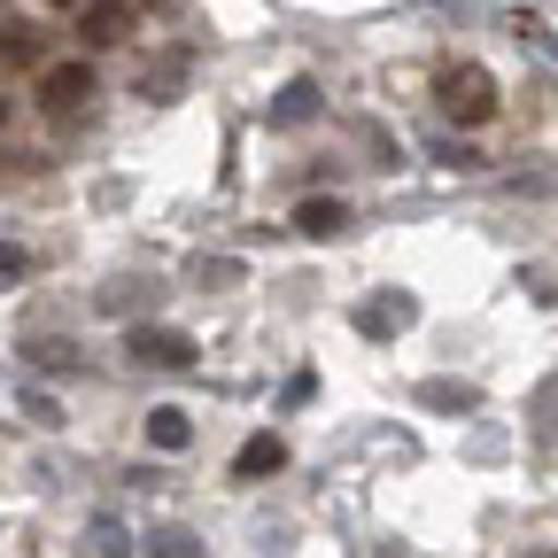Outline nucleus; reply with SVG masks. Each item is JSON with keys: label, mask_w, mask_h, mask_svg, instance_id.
<instances>
[{"label": "nucleus", "mask_w": 558, "mask_h": 558, "mask_svg": "<svg viewBox=\"0 0 558 558\" xmlns=\"http://www.w3.org/2000/svg\"><path fill=\"white\" fill-rule=\"evenodd\" d=\"M279 465H288V442H279V435H248L241 458H233V481H271Z\"/></svg>", "instance_id": "obj_6"}, {"label": "nucleus", "mask_w": 558, "mask_h": 558, "mask_svg": "<svg viewBox=\"0 0 558 558\" xmlns=\"http://www.w3.org/2000/svg\"><path fill=\"white\" fill-rule=\"evenodd\" d=\"M0 279H24V248H9V241H0Z\"/></svg>", "instance_id": "obj_16"}, {"label": "nucleus", "mask_w": 558, "mask_h": 558, "mask_svg": "<svg viewBox=\"0 0 558 558\" xmlns=\"http://www.w3.org/2000/svg\"><path fill=\"white\" fill-rule=\"evenodd\" d=\"M535 403H543V411H535V435H558V380H543Z\"/></svg>", "instance_id": "obj_14"}, {"label": "nucleus", "mask_w": 558, "mask_h": 558, "mask_svg": "<svg viewBox=\"0 0 558 558\" xmlns=\"http://www.w3.org/2000/svg\"><path fill=\"white\" fill-rule=\"evenodd\" d=\"M543 558H558V550H543Z\"/></svg>", "instance_id": "obj_19"}, {"label": "nucleus", "mask_w": 558, "mask_h": 558, "mask_svg": "<svg viewBox=\"0 0 558 558\" xmlns=\"http://www.w3.org/2000/svg\"><path fill=\"white\" fill-rule=\"evenodd\" d=\"M24 418H39V427H62V403L47 388H24Z\"/></svg>", "instance_id": "obj_12"}, {"label": "nucleus", "mask_w": 558, "mask_h": 558, "mask_svg": "<svg viewBox=\"0 0 558 558\" xmlns=\"http://www.w3.org/2000/svg\"><path fill=\"white\" fill-rule=\"evenodd\" d=\"M442 109L458 117V124H488V117H497V78H488V70L481 62H458V70H442Z\"/></svg>", "instance_id": "obj_1"}, {"label": "nucleus", "mask_w": 558, "mask_h": 558, "mask_svg": "<svg viewBox=\"0 0 558 558\" xmlns=\"http://www.w3.org/2000/svg\"><path fill=\"white\" fill-rule=\"evenodd\" d=\"M148 442H156V450H186V442H194L186 411H171V403H163V411H148Z\"/></svg>", "instance_id": "obj_10"}, {"label": "nucleus", "mask_w": 558, "mask_h": 558, "mask_svg": "<svg viewBox=\"0 0 558 558\" xmlns=\"http://www.w3.org/2000/svg\"><path fill=\"white\" fill-rule=\"evenodd\" d=\"M0 124H9V94H0Z\"/></svg>", "instance_id": "obj_18"}, {"label": "nucleus", "mask_w": 558, "mask_h": 558, "mask_svg": "<svg viewBox=\"0 0 558 558\" xmlns=\"http://www.w3.org/2000/svg\"><path fill=\"white\" fill-rule=\"evenodd\" d=\"M78 32L86 47H117L132 32V0H78Z\"/></svg>", "instance_id": "obj_3"}, {"label": "nucleus", "mask_w": 558, "mask_h": 558, "mask_svg": "<svg viewBox=\"0 0 558 558\" xmlns=\"http://www.w3.org/2000/svg\"><path fill=\"white\" fill-rule=\"evenodd\" d=\"M39 101H47L54 117H70L78 101H94V70H86V54H78V62H47V70H39Z\"/></svg>", "instance_id": "obj_2"}, {"label": "nucleus", "mask_w": 558, "mask_h": 558, "mask_svg": "<svg viewBox=\"0 0 558 558\" xmlns=\"http://www.w3.org/2000/svg\"><path fill=\"white\" fill-rule=\"evenodd\" d=\"M132 357H140V365H194V341L171 333V326H140V333H132Z\"/></svg>", "instance_id": "obj_4"}, {"label": "nucleus", "mask_w": 558, "mask_h": 558, "mask_svg": "<svg viewBox=\"0 0 558 558\" xmlns=\"http://www.w3.org/2000/svg\"><path fill=\"white\" fill-rule=\"evenodd\" d=\"M418 403H442V411H473V388H450V380H427Z\"/></svg>", "instance_id": "obj_11"}, {"label": "nucleus", "mask_w": 558, "mask_h": 558, "mask_svg": "<svg viewBox=\"0 0 558 558\" xmlns=\"http://www.w3.org/2000/svg\"><path fill=\"white\" fill-rule=\"evenodd\" d=\"M39 9H54V16H78V0H39Z\"/></svg>", "instance_id": "obj_17"}, {"label": "nucleus", "mask_w": 558, "mask_h": 558, "mask_svg": "<svg viewBox=\"0 0 558 558\" xmlns=\"http://www.w3.org/2000/svg\"><path fill=\"white\" fill-rule=\"evenodd\" d=\"M264 117H271V124H311V117H318V86H311V78H288Z\"/></svg>", "instance_id": "obj_8"}, {"label": "nucleus", "mask_w": 558, "mask_h": 558, "mask_svg": "<svg viewBox=\"0 0 558 558\" xmlns=\"http://www.w3.org/2000/svg\"><path fill=\"white\" fill-rule=\"evenodd\" d=\"M148 558H202V543L171 527V535H156V543H148Z\"/></svg>", "instance_id": "obj_13"}, {"label": "nucleus", "mask_w": 558, "mask_h": 558, "mask_svg": "<svg viewBox=\"0 0 558 558\" xmlns=\"http://www.w3.org/2000/svg\"><path fill=\"white\" fill-rule=\"evenodd\" d=\"M0 70H47V32L39 24H0Z\"/></svg>", "instance_id": "obj_5"}, {"label": "nucleus", "mask_w": 558, "mask_h": 558, "mask_svg": "<svg viewBox=\"0 0 558 558\" xmlns=\"http://www.w3.org/2000/svg\"><path fill=\"white\" fill-rule=\"evenodd\" d=\"M435 163H450V171H473L481 156H473V148H458V140H435Z\"/></svg>", "instance_id": "obj_15"}, {"label": "nucleus", "mask_w": 558, "mask_h": 558, "mask_svg": "<svg viewBox=\"0 0 558 558\" xmlns=\"http://www.w3.org/2000/svg\"><path fill=\"white\" fill-rule=\"evenodd\" d=\"M357 326H365V333H403V326H411V295H380V303H365Z\"/></svg>", "instance_id": "obj_9"}, {"label": "nucleus", "mask_w": 558, "mask_h": 558, "mask_svg": "<svg viewBox=\"0 0 558 558\" xmlns=\"http://www.w3.org/2000/svg\"><path fill=\"white\" fill-rule=\"evenodd\" d=\"M341 226H349V209H341V202H326V194L295 202V233H311V241H333Z\"/></svg>", "instance_id": "obj_7"}]
</instances>
